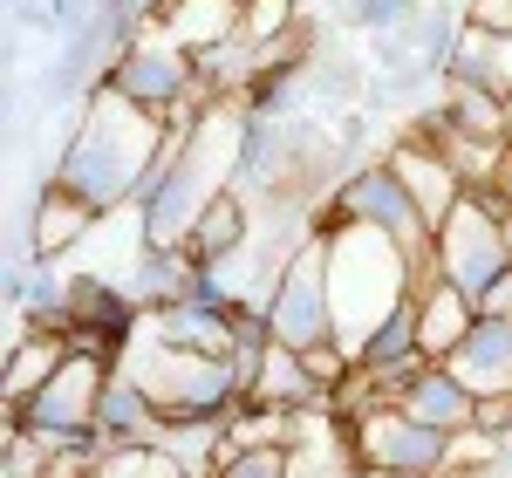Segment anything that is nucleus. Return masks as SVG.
<instances>
[{
  "label": "nucleus",
  "mask_w": 512,
  "mask_h": 478,
  "mask_svg": "<svg viewBox=\"0 0 512 478\" xmlns=\"http://www.w3.org/2000/svg\"><path fill=\"white\" fill-rule=\"evenodd\" d=\"M444 117L458 123L465 137H499V144H512V137H506V96H499V89H485V82H458V76H451Z\"/></svg>",
  "instance_id": "obj_18"
},
{
  "label": "nucleus",
  "mask_w": 512,
  "mask_h": 478,
  "mask_svg": "<svg viewBox=\"0 0 512 478\" xmlns=\"http://www.w3.org/2000/svg\"><path fill=\"white\" fill-rule=\"evenodd\" d=\"M158 431H164V410L151 403V390H137L130 376H110L103 403H96V444L130 451V444H158Z\"/></svg>",
  "instance_id": "obj_12"
},
{
  "label": "nucleus",
  "mask_w": 512,
  "mask_h": 478,
  "mask_svg": "<svg viewBox=\"0 0 512 478\" xmlns=\"http://www.w3.org/2000/svg\"><path fill=\"white\" fill-rule=\"evenodd\" d=\"M151 35L185 48V55H212V48L246 35V0H164Z\"/></svg>",
  "instance_id": "obj_9"
},
{
  "label": "nucleus",
  "mask_w": 512,
  "mask_h": 478,
  "mask_svg": "<svg viewBox=\"0 0 512 478\" xmlns=\"http://www.w3.org/2000/svg\"><path fill=\"white\" fill-rule=\"evenodd\" d=\"M472 397H512V321L478 315V328L458 342V356L444 362Z\"/></svg>",
  "instance_id": "obj_10"
},
{
  "label": "nucleus",
  "mask_w": 512,
  "mask_h": 478,
  "mask_svg": "<svg viewBox=\"0 0 512 478\" xmlns=\"http://www.w3.org/2000/svg\"><path fill=\"white\" fill-rule=\"evenodd\" d=\"M499 96H512V35H499Z\"/></svg>",
  "instance_id": "obj_23"
},
{
  "label": "nucleus",
  "mask_w": 512,
  "mask_h": 478,
  "mask_svg": "<svg viewBox=\"0 0 512 478\" xmlns=\"http://www.w3.org/2000/svg\"><path fill=\"white\" fill-rule=\"evenodd\" d=\"M328 246V301H335V349L362 356V342L410 301V253L376 226H321Z\"/></svg>",
  "instance_id": "obj_2"
},
{
  "label": "nucleus",
  "mask_w": 512,
  "mask_h": 478,
  "mask_svg": "<svg viewBox=\"0 0 512 478\" xmlns=\"http://www.w3.org/2000/svg\"><path fill=\"white\" fill-rule=\"evenodd\" d=\"M390 164H396V178L410 185V199H417V212H424V226L437 233V226L458 212V199H465V178H458V171L444 164V151H431L424 137H417V144H403Z\"/></svg>",
  "instance_id": "obj_13"
},
{
  "label": "nucleus",
  "mask_w": 512,
  "mask_h": 478,
  "mask_svg": "<svg viewBox=\"0 0 512 478\" xmlns=\"http://www.w3.org/2000/svg\"><path fill=\"white\" fill-rule=\"evenodd\" d=\"M103 212L82 199V192H69V185H48L41 192V212H35V253L41 260H55V253H69L76 239H89V226H96Z\"/></svg>",
  "instance_id": "obj_16"
},
{
  "label": "nucleus",
  "mask_w": 512,
  "mask_h": 478,
  "mask_svg": "<svg viewBox=\"0 0 512 478\" xmlns=\"http://www.w3.org/2000/svg\"><path fill=\"white\" fill-rule=\"evenodd\" d=\"M239 246H246V205H239L233 192H219V199L198 212L185 253H192L198 267H212V260H226V253H239Z\"/></svg>",
  "instance_id": "obj_17"
},
{
  "label": "nucleus",
  "mask_w": 512,
  "mask_h": 478,
  "mask_svg": "<svg viewBox=\"0 0 512 478\" xmlns=\"http://www.w3.org/2000/svg\"><path fill=\"white\" fill-rule=\"evenodd\" d=\"M506 199H512V171H506Z\"/></svg>",
  "instance_id": "obj_25"
},
{
  "label": "nucleus",
  "mask_w": 512,
  "mask_h": 478,
  "mask_svg": "<svg viewBox=\"0 0 512 478\" xmlns=\"http://www.w3.org/2000/svg\"><path fill=\"white\" fill-rule=\"evenodd\" d=\"M410 308H417V342H424V362H451V356H458V342L478 328L472 294H458L451 280H437V287H424V294H410Z\"/></svg>",
  "instance_id": "obj_14"
},
{
  "label": "nucleus",
  "mask_w": 512,
  "mask_h": 478,
  "mask_svg": "<svg viewBox=\"0 0 512 478\" xmlns=\"http://www.w3.org/2000/svg\"><path fill=\"white\" fill-rule=\"evenodd\" d=\"M362 21L369 28H403V21H417V0H362Z\"/></svg>",
  "instance_id": "obj_20"
},
{
  "label": "nucleus",
  "mask_w": 512,
  "mask_h": 478,
  "mask_svg": "<svg viewBox=\"0 0 512 478\" xmlns=\"http://www.w3.org/2000/svg\"><path fill=\"white\" fill-rule=\"evenodd\" d=\"M164 144H171V137H164V117L137 110L130 96H117V89L103 82V89H96V110L82 117L76 144L55 164V185L82 192L96 212H117L123 199H144Z\"/></svg>",
  "instance_id": "obj_1"
},
{
  "label": "nucleus",
  "mask_w": 512,
  "mask_h": 478,
  "mask_svg": "<svg viewBox=\"0 0 512 478\" xmlns=\"http://www.w3.org/2000/svg\"><path fill=\"white\" fill-rule=\"evenodd\" d=\"M328 226H376V233H390L403 253H417V246H431V226H424V212L410 199V185L396 178V164H369V171H355L342 178V192L328 205Z\"/></svg>",
  "instance_id": "obj_7"
},
{
  "label": "nucleus",
  "mask_w": 512,
  "mask_h": 478,
  "mask_svg": "<svg viewBox=\"0 0 512 478\" xmlns=\"http://www.w3.org/2000/svg\"><path fill=\"white\" fill-rule=\"evenodd\" d=\"M349 458L369 478H437L444 458H451V438L431 431V424H417L396 403H376V410H362L349 424Z\"/></svg>",
  "instance_id": "obj_4"
},
{
  "label": "nucleus",
  "mask_w": 512,
  "mask_h": 478,
  "mask_svg": "<svg viewBox=\"0 0 512 478\" xmlns=\"http://www.w3.org/2000/svg\"><path fill=\"white\" fill-rule=\"evenodd\" d=\"M506 192H465L458 212L437 226V267L458 294H472V308L512 274V246H506Z\"/></svg>",
  "instance_id": "obj_3"
},
{
  "label": "nucleus",
  "mask_w": 512,
  "mask_h": 478,
  "mask_svg": "<svg viewBox=\"0 0 512 478\" xmlns=\"http://www.w3.org/2000/svg\"><path fill=\"white\" fill-rule=\"evenodd\" d=\"M506 246H512V212H506Z\"/></svg>",
  "instance_id": "obj_24"
},
{
  "label": "nucleus",
  "mask_w": 512,
  "mask_h": 478,
  "mask_svg": "<svg viewBox=\"0 0 512 478\" xmlns=\"http://www.w3.org/2000/svg\"><path fill=\"white\" fill-rule=\"evenodd\" d=\"M472 28H485V35H512V0H472Z\"/></svg>",
  "instance_id": "obj_21"
},
{
  "label": "nucleus",
  "mask_w": 512,
  "mask_h": 478,
  "mask_svg": "<svg viewBox=\"0 0 512 478\" xmlns=\"http://www.w3.org/2000/svg\"><path fill=\"white\" fill-rule=\"evenodd\" d=\"M478 315H506V321H512V274L499 280V287H492L485 301H478Z\"/></svg>",
  "instance_id": "obj_22"
},
{
  "label": "nucleus",
  "mask_w": 512,
  "mask_h": 478,
  "mask_svg": "<svg viewBox=\"0 0 512 478\" xmlns=\"http://www.w3.org/2000/svg\"><path fill=\"white\" fill-rule=\"evenodd\" d=\"M117 369L96 356H69L62 362V376L41 390L28 410H14L7 424H21V431H35L48 444H96V403H103V383H110Z\"/></svg>",
  "instance_id": "obj_6"
},
{
  "label": "nucleus",
  "mask_w": 512,
  "mask_h": 478,
  "mask_svg": "<svg viewBox=\"0 0 512 478\" xmlns=\"http://www.w3.org/2000/svg\"><path fill=\"white\" fill-rule=\"evenodd\" d=\"M69 356H76V349H69V335H48V328H35L21 349H7V417H14V410H28V403L62 376V362H69Z\"/></svg>",
  "instance_id": "obj_15"
},
{
  "label": "nucleus",
  "mask_w": 512,
  "mask_h": 478,
  "mask_svg": "<svg viewBox=\"0 0 512 478\" xmlns=\"http://www.w3.org/2000/svg\"><path fill=\"white\" fill-rule=\"evenodd\" d=\"M110 89L130 96L137 110H151V117H171V110H192L198 103V62L185 55V48L144 35V41H130V48L117 55Z\"/></svg>",
  "instance_id": "obj_8"
},
{
  "label": "nucleus",
  "mask_w": 512,
  "mask_h": 478,
  "mask_svg": "<svg viewBox=\"0 0 512 478\" xmlns=\"http://www.w3.org/2000/svg\"><path fill=\"white\" fill-rule=\"evenodd\" d=\"M267 321H274V342L280 349H321V342H335V301H328V246L321 233L287 260V274H280L274 301H267Z\"/></svg>",
  "instance_id": "obj_5"
},
{
  "label": "nucleus",
  "mask_w": 512,
  "mask_h": 478,
  "mask_svg": "<svg viewBox=\"0 0 512 478\" xmlns=\"http://www.w3.org/2000/svg\"><path fill=\"white\" fill-rule=\"evenodd\" d=\"M219 478H294V444H260V451H233Z\"/></svg>",
  "instance_id": "obj_19"
},
{
  "label": "nucleus",
  "mask_w": 512,
  "mask_h": 478,
  "mask_svg": "<svg viewBox=\"0 0 512 478\" xmlns=\"http://www.w3.org/2000/svg\"><path fill=\"white\" fill-rule=\"evenodd\" d=\"M396 410H410L417 424H431V431H444V438H458V431H472L478 397L444 369V362H424V369L396 390Z\"/></svg>",
  "instance_id": "obj_11"
}]
</instances>
